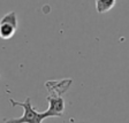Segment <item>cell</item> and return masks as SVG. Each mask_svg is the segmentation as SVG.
I'll use <instances>...</instances> for the list:
<instances>
[{
  "label": "cell",
  "instance_id": "cell-1",
  "mask_svg": "<svg viewBox=\"0 0 129 123\" xmlns=\"http://www.w3.org/2000/svg\"><path fill=\"white\" fill-rule=\"evenodd\" d=\"M9 102H11L13 107L20 106V107L23 108V115L21 117H16V118H7L5 121V123H43V121L45 118H48L45 112L40 113L34 108L30 97L25 98V100L23 102H19L14 100L13 98H11Z\"/></svg>",
  "mask_w": 129,
  "mask_h": 123
},
{
  "label": "cell",
  "instance_id": "cell-2",
  "mask_svg": "<svg viewBox=\"0 0 129 123\" xmlns=\"http://www.w3.org/2000/svg\"><path fill=\"white\" fill-rule=\"evenodd\" d=\"M19 28V21L15 12H9L0 19V38L11 39Z\"/></svg>",
  "mask_w": 129,
  "mask_h": 123
},
{
  "label": "cell",
  "instance_id": "cell-3",
  "mask_svg": "<svg viewBox=\"0 0 129 123\" xmlns=\"http://www.w3.org/2000/svg\"><path fill=\"white\" fill-rule=\"evenodd\" d=\"M46 99L48 101V108L45 112L47 117H61L64 112V101L62 97L48 94Z\"/></svg>",
  "mask_w": 129,
  "mask_h": 123
},
{
  "label": "cell",
  "instance_id": "cell-4",
  "mask_svg": "<svg viewBox=\"0 0 129 123\" xmlns=\"http://www.w3.org/2000/svg\"><path fill=\"white\" fill-rule=\"evenodd\" d=\"M70 83H72V79H63L60 80V82H46L45 86L48 89L50 94H55V96H60L61 97L62 93L68 90Z\"/></svg>",
  "mask_w": 129,
  "mask_h": 123
},
{
  "label": "cell",
  "instance_id": "cell-5",
  "mask_svg": "<svg viewBox=\"0 0 129 123\" xmlns=\"http://www.w3.org/2000/svg\"><path fill=\"white\" fill-rule=\"evenodd\" d=\"M115 6V0H97L96 9L99 14L107 13Z\"/></svg>",
  "mask_w": 129,
  "mask_h": 123
}]
</instances>
